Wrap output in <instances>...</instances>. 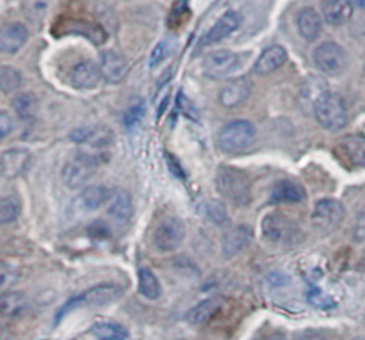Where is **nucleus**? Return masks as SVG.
<instances>
[{
	"mask_svg": "<svg viewBox=\"0 0 365 340\" xmlns=\"http://www.w3.org/2000/svg\"><path fill=\"white\" fill-rule=\"evenodd\" d=\"M200 212L205 216L207 221L217 225V227H225V225L230 221V217H228L227 207H225L221 202H216V200H209V202H203L202 205H200Z\"/></svg>",
	"mask_w": 365,
	"mask_h": 340,
	"instance_id": "nucleus-31",
	"label": "nucleus"
},
{
	"mask_svg": "<svg viewBox=\"0 0 365 340\" xmlns=\"http://www.w3.org/2000/svg\"><path fill=\"white\" fill-rule=\"evenodd\" d=\"M91 334L98 340H127V328L120 323H110V321H100L91 326Z\"/></svg>",
	"mask_w": 365,
	"mask_h": 340,
	"instance_id": "nucleus-29",
	"label": "nucleus"
},
{
	"mask_svg": "<svg viewBox=\"0 0 365 340\" xmlns=\"http://www.w3.org/2000/svg\"><path fill=\"white\" fill-rule=\"evenodd\" d=\"M71 139L88 146L89 150L106 153V150L113 145L114 134L107 127H81L71 132Z\"/></svg>",
	"mask_w": 365,
	"mask_h": 340,
	"instance_id": "nucleus-11",
	"label": "nucleus"
},
{
	"mask_svg": "<svg viewBox=\"0 0 365 340\" xmlns=\"http://www.w3.org/2000/svg\"><path fill=\"white\" fill-rule=\"evenodd\" d=\"M353 7H360V9H365V0H349Z\"/></svg>",
	"mask_w": 365,
	"mask_h": 340,
	"instance_id": "nucleus-44",
	"label": "nucleus"
},
{
	"mask_svg": "<svg viewBox=\"0 0 365 340\" xmlns=\"http://www.w3.org/2000/svg\"><path fill=\"white\" fill-rule=\"evenodd\" d=\"M337 153L348 166L365 168V135H344L337 145Z\"/></svg>",
	"mask_w": 365,
	"mask_h": 340,
	"instance_id": "nucleus-14",
	"label": "nucleus"
},
{
	"mask_svg": "<svg viewBox=\"0 0 365 340\" xmlns=\"http://www.w3.org/2000/svg\"><path fill=\"white\" fill-rule=\"evenodd\" d=\"M139 292H141L146 299H152V302L159 299L160 294H163V287H160L159 278H157L148 267H141V269H139Z\"/></svg>",
	"mask_w": 365,
	"mask_h": 340,
	"instance_id": "nucleus-30",
	"label": "nucleus"
},
{
	"mask_svg": "<svg viewBox=\"0 0 365 340\" xmlns=\"http://www.w3.org/2000/svg\"><path fill=\"white\" fill-rule=\"evenodd\" d=\"M305 198V189L294 180H280L271 189V200L274 203H302Z\"/></svg>",
	"mask_w": 365,
	"mask_h": 340,
	"instance_id": "nucleus-25",
	"label": "nucleus"
},
{
	"mask_svg": "<svg viewBox=\"0 0 365 340\" xmlns=\"http://www.w3.org/2000/svg\"><path fill=\"white\" fill-rule=\"evenodd\" d=\"M102 81V71L93 61H81L71 68V86L81 91L95 89Z\"/></svg>",
	"mask_w": 365,
	"mask_h": 340,
	"instance_id": "nucleus-16",
	"label": "nucleus"
},
{
	"mask_svg": "<svg viewBox=\"0 0 365 340\" xmlns=\"http://www.w3.org/2000/svg\"><path fill=\"white\" fill-rule=\"evenodd\" d=\"M38 98L32 93H20V95H16L13 98V109L20 120H34L36 114H38Z\"/></svg>",
	"mask_w": 365,
	"mask_h": 340,
	"instance_id": "nucleus-28",
	"label": "nucleus"
},
{
	"mask_svg": "<svg viewBox=\"0 0 365 340\" xmlns=\"http://www.w3.org/2000/svg\"><path fill=\"white\" fill-rule=\"evenodd\" d=\"M307 299H309V303L312 306H316V309H321V310H330L335 306V302L331 296H328L327 292H323L321 289H310L309 292H307Z\"/></svg>",
	"mask_w": 365,
	"mask_h": 340,
	"instance_id": "nucleus-38",
	"label": "nucleus"
},
{
	"mask_svg": "<svg viewBox=\"0 0 365 340\" xmlns=\"http://www.w3.org/2000/svg\"><path fill=\"white\" fill-rule=\"evenodd\" d=\"M262 235L267 242L277 246H291L302 241V228L289 216L280 212L267 214L262 220Z\"/></svg>",
	"mask_w": 365,
	"mask_h": 340,
	"instance_id": "nucleus-4",
	"label": "nucleus"
},
{
	"mask_svg": "<svg viewBox=\"0 0 365 340\" xmlns=\"http://www.w3.org/2000/svg\"><path fill=\"white\" fill-rule=\"evenodd\" d=\"M298 340H328V339L324 337L323 334H319V331H305V334L299 335Z\"/></svg>",
	"mask_w": 365,
	"mask_h": 340,
	"instance_id": "nucleus-43",
	"label": "nucleus"
},
{
	"mask_svg": "<svg viewBox=\"0 0 365 340\" xmlns=\"http://www.w3.org/2000/svg\"><path fill=\"white\" fill-rule=\"evenodd\" d=\"M225 302L221 298H209L205 302L198 303L196 306H192L187 314H185V321L189 324H195V326H200V324L209 323L212 317H216L217 314L223 309Z\"/></svg>",
	"mask_w": 365,
	"mask_h": 340,
	"instance_id": "nucleus-24",
	"label": "nucleus"
},
{
	"mask_svg": "<svg viewBox=\"0 0 365 340\" xmlns=\"http://www.w3.org/2000/svg\"><path fill=\"white\" fill-rule=\"evenodd\" d=\"M252 95V82L246 77H237L228 81L223 88L220 89V103L227 109H234V107H239L241 103H245L246 100Z\"/></svg>",
	"mask_w": 365,
	"mask_h": 340,
	"instance_id": "nucleus-12",
	"label": "nucleus"
},
{
	"mask_svg": "<svg viewBox=\"0 0 365 340\" xmlns=\"http://www.w3.org/2000/svg\"><path fill=\"white\" fill-rule=\"evenodd\" d=\"M177 105H178V109L185 114V116L191 118V120H198V109H196L195 103L191 102V98H189L184 91L178 93Z\"/></svg>",
	"mask_w": 365,
	"mask_h": 340,
	"instance_id": "nucleus-40",
	"label": "nucleus"
},
{
	"mask_svg": "<svg viewBox=\"0 0 365 340\" xmlns=\"http://www.w3.org/2000/svg\"><path fill=\"white\" fill-rule=\"evenodd\" d=\"M13 130H14L13 118H11L7 113H0V143H2L4 139L9 138V135L13 134Z\"/></svg>",
	"mask_w": 365,
	"mask_h": 340,
	"instance_id": "nucleus-41",
	"label": "nucleus"
},
{
	"mask_svg": "<svg viewBox=\"0 0 365 340\" xmlns=\"http://www.w3.org/2000/svg\"><path fill=\"white\" fill-rule=\"evenodd\" d=\"M314 64L327 75H339L348 68V52L335 41H324L314 50Z\"/></svg>",
	"mask_w": 365,
	"mask_h": 340,
	"instance_id": "nucleus-6",
	"label": "nucleus"
},
{
	"mask_svg": "<svg viewBox=\"0 0 365 340\" xmlns=\"http://www.w3.org/2000/svg\"><path fill=\"white\" fill-rule=\"evenodd\" d=\"M110 220L118 225H125L132 220L134 216V202L132 196L127 191H116L109 202V209H107Z\"/></svg>",
	"mask_w": 365,
	"mask_h": 340,
	"instance_id": "nucleus-23",
	"label": "nucleus"
},
{
	"mask_svg": "<svg viewBox=\"0 0 365 340\" xmlns=\"http://www.w3.org/2000/svg\"><path fill=\"white\" fill-rule=\"evenodd\" d=\"M185 239V227L177 217H166L153 232V246L160 253H171L182 246Z\"/></svg>",
	"mask_w": 365,
	"mask_h": 340,
	"instance_id": "nucleus-7",
	"label": "nucleus"
},
{
	"mask_svg": "<svg viewBox=\"0 0 365 340\" xmlns=\"http://www.w3.org/2000/svg\"><path fill=\"white\" fill-rule=\"evenodd\" d=\"M314 116L323 128L337 132L348 123V107L344 98L337 93L327 91L314 102Z\"/></svg>",
	"mask_w": 365,
	"mask_h": 340,
	"instance_id": "nucleus-3",
	"label": "nucleus"
},
{
	"mask_svg": "<svg viewBox=\"0 0 365 340\" xmlns=\"http://www.w3.org/2000/svg\"><path fill=\"white\" fill-rule=\"evenodd\" d=\"M123 294V289L118 284H110V282H103V284L95 285V287L88 289L82 294L75 296L70 299L66 306L61 310L59 317H63L64 314H68V310H73L75 306H103L109 305V303L116 302L120 296Z\"/></svg>",
	"mask_w": 365,
	"mask_h": 340,
	"instance_id": "nucleus-5",
	"label": "nucleus"
},
{
	"mask_svg": "<svg viewBox=\"0 0 365 340\" xmlns=\"http://www.w3.org/2000/svg\"><path fill=\"white\" fill-rule=\"evenodd\" d=\"M355 340H365V339H355Z\"/></svg>",
	"mask_w": 365,
	"mask_h": 340,
	"instance_id": "nucleus-46",
	"label": "nucleus"
},
{
	"mask_svg": "<svg viewBox=\"0 0 365 340\" xmlns=\"http://www.w3.org/2000/svg\"><path fill=\"white\" fill-rule=\"evenodd\" d=\"M298 31L307 41H316L323 32V16L314 7H303L298 13Z\"/></svg>",
	"mask_w": 365,
	"mask_h": 340,
	"instance_id": "nucleus-21",
	"label": "nucleus"
},
{
	"mask_svg": "<svg viewBox=\"0 0 365 340\" xmlns=\"http://www.w3.org/2000/svg\"><path fill=\"white\" fill-rule=\"evenodd\" d=\"M71 32H77V34L81 36H86L88 39H91L95 45H102L103 41H106L107 34L103 32L102 27H98V25L95 24H88V21H71Z\"/></svg>",
	"mask_w": 365,
	"mask_h": 340,
	"instance_id": "nucleus-32",
	"label": "nucleus"
},
{
	"mask_svg": "<svg viewBox=\"0 0 365 340\" xmlns=\"http://www.w3.org/2000/svg\"><path fill=\"white\" fill-rule=\"evenodd\" d=\"M257 128L248 120H234L225 125L217 134V145L221 152L228 155H241L255 146Z\"/></svg>",
	"mask_w": 365,
	"mask_h": 340,
	"instance_id": "nucleus-1",
	"label": "nucleus"
},
{
	"mask_svg": "<svg viewBox=\"0 0 365 340\" xmlns=\"http://www.w3.org/2000/svg\"><path fill=\"white\" fill-rule=\"evenodd\" d=\"M96 171V164L93 163L91 159H88L82 153H77L73 159L68 160L63 168V173H61V178H63V184L66 185L71 191H77V189H82L89 180L93 178Z\"/></svg>",
	"mask_w": 365,
	"mask_h": 340,
	"instance_id": "nucleus-8",
	"label": "nucleus"
},
{
	"mask_svg": "<svg viewBox=\"0 0 365 340\" xmlns=\"http://www.w3.org/2000/svg\"><path fill=\"white\" fill-rule=\"evenodd\" d=\"M21 212V203L16 196H0V223H13Z\"/></svg>",
	"mask_w": 365,
	"mask_h": 340,
	"instance_id": "nucleus-33",
	"label": "nucleus"
},
{
	"mask_svg": "<svg viewBox=\"0 0 365 340\" xmlns=\"http://www.w3.org/2000/svg\"><path fill=\"white\" fill-rule=\"evenodd\" d=\"M31 153L21 148H11L0 155V175L6 178H18L29 170Z\"/></svg>",
	"mask_w": 365,
	"mask_h": 340,
	"instance_id": "nucleus-15",
	"label": "nucleus"
},
{
	"mask_svg": "<svg viewBox=\"0 0 365 340\" xmlns=\"http://www.w3.org/2000/svg\"><path fill=\"white\" fill-rule=\"evenodd\" d=\"M100 71H102V78L109 84H118L127 75V61L121 53L114 52V50H106L100 56Z\"/></svg>",
	"mask_w": 365,
	"mask_h": 340,
	"instance_id": "nucleus-17",
	"label": "nucleus"
},
{
	"mask_svg": "<svg viewBox=\"0 0 365 340\" xmlns=\"http://www.w3.org/2000/svg\"><path fill=\"white\" fill-rule=\"evenodd\" d=\"M287 63V50L280 45H271L259 56L255 63V71L259 75H269L280 70Z\"/></svg>",
	"mask_w": 365,
	"mask_h": 340,
	"instance_id": "nucleus-22",
	"label": "nucleus"
},
{
	"mask_svg": "<svg viewBox=\"0 0 365 340\" xmlns=\"http://www.w3.org/2000/svg\"><path fill=\"white\" fill-rule=\"evenodd\" d=\"M29 41V31L21 24H7L0 27V52L16 53Z\"/></svg>",
	"mask_w": 365,
	"mask_h": 340,
	"instance_id": "nucleus-19",
	"label": "nucleus"
},
{
	"mask_svg": "<svg viewBox=\"0 0 365 340\" xmlns=\"http://www.w3.org/2000/svg\"><path fill=\"white\" fill-rule=\"evenodd\" d=\"M21 86V73L14 66H0V91L13 93Z\"/></svg>",
	"mask_w": 365,
	"mask_h": 340,
	"instance_id": "nucleus-35",
	"label": "nucleus"
},
{
	"mask_svg": "<svg viewBox=\"0 0 365 340\" xmlns=\"http://www.w3.org/2000/svg\"><path fill=\"white\" fill-rule=\"evenodd\" d=\"M216 187L220 195L235 207H246L252 203V182L248 175L237 168H220L216 175Z\"/></svg>",
	"mask_w": 365,
	"mask_h": 340,
	"instance_id": "nucleus-2",
	"label": "nucleus"
},
{
	"mask_svg": "<svg viewBox=\"0 0 365 340\" xmlns=\"http://www.w3.org/2000/svg\"><path fill=\"white\" fill-rule=\"evenodd\" d=\"M323 20L331 27H341L346 21L351 20L353 6L349 0H323L321 4Z\"/></svg>",
	"mask_w": 365,
	"mask_h": 340,
	"instance_id": "nucleus-20",
	"label": "nucleus"
},
{
	"mask_svg": "<svg viewBox=\"0 0 365 340\" xmlns=\"http://www.w3.org/2000/svg\"><path fill=\"white\" fill-rule=\"evenodd\" d=\"M18 278H20V271L13 264L0 260V291H6V289L13 287L18 282Z\"/></svg>",
	"mask_w": 365,
	"mask_h": 340,
	"instance_id": "nucleus-37",
	"label": "nucleus"
},
{
	"mask_svg": "<svg viewBox=\"0 0 365 340\" xmlns=\"http://www.w3.org/2000/svg\"><path fill=\"white\" fill-rule=\"evenodd\" d=\"M253 241V230L248 225H237V227L228 228L223 234V241H221V252L225 257L232 259V257L239 255L245 252Z\"/></svg>",
	"mask_w": 365,
	"mask_h": 340,
	"instance_id": "nucleus-13",
	"label": "nucleus"
},
{
	"mask_svg": "<svg viewBox=\"0 0 365 340\" xmlns=\"http://www.w3.org/2000/svg\"><path fill=\"white\" fill-rule=\"evenodd\" d=\"M27 306V296L24 292L18 291H6L0 294V317H11L20 316Z\"/></svg>",
	"mask_w": 365,
	"mask_h": 340,
	"instance_id": "nucleus-27",
	"label": "nucleus"
},
{
	"mask_svg": "<svg viewBox=\"0 0 365 340\" xmlns=\"http://www.w3.org/2000/svg\"><path fill=\"white\" fill-rule=\"evenodd\" d=\"M239 25H241V18H239V14L235 13V11H228V13H225L223 16L212 25V29L207 32L205 38L202 39V45L209 46V45H216V43L223 41V39H227L228 36H232L235 31H237Z\"/></svg>",
	"mask_w": 365,
	"mask_h": 340,
	"instance_id": "nucleus-18",
	"label": "nucleus"
},
{
	"mask_svg": "<svg viewBox=\"0 0 365 340\" xmlns=\"http://www.w3.org/2000/svg\"><path fill=\"white\" fill-rule=\"evenodd\" d=\"M175 52V43L173 41H160L155 48L152 50V56H150V68H159L164 61H168L171 57V53Z\"/></svg>",
	"mask_w": 365,
	"mask_h": 340,
	"instance_id": "nucleus-36",
	"label": "nucleus"
},
{
	"mask_svg": "<svg viewBox=\"0 0 365 340\" xmlns=\"http://www.w3.org/2000/svg\"><path fill=\"white\" fill-rule=\"evenodd\" d=\"M346 209L339 200L335 198H324L319 200L314 207L312 212V223L317 230L330 232L337 228L339 225L344 221Z\"/></svg>",
	"mask_w": 365,
	"mask_h": 340,
	"instance_id": "nucleus-9",
	"label": "nucleus"
},
{
	"mask_svg": "<svg viewBox=\"0 0 365 340\" xmlns=\"http://www.w3.org/2000/svg\"><path fill=\"white\" fill-rule=\"evenodd\" d=\"M143 118H145V105H143V103H135V105H132L130 109H127V113H125L123 116L125 127L127 128L138 127V125L143 121Z\"/></svg>",
	"mask_w": 365,
	"mask_h": 340,
	"instance_id": "nucleus-39",
	"label": "nucleus"
},
{
	"mask_svg": "<svg viewBox=\"0 0 365 340\" xmlns=\"http://www.w3.org/2000/svg\"><path fill=\"white\" fill-rule=\"evenodd\" d=\"M239 66V56L232 50H216L210 52L209 56L203 57L202 70L209 78L220 81L227 78L228 75L234 73L235 68Z\"/></svg>",
	"mask_w": 365,
	"mask_h": 340,
	"instance_id": "nucleus-10",
	"label": "nucleus"
},
{
	"mask_svg": "<svg viewBox=\"0 0 365 340\" xmlns=\"http://www.w3.org/2000/svg\"><path fill=\"white\" fill-rule=\"evenodd\" d=\"M266 340H285L282 335H271V337H267Z\"/></svg>",
	"mask_w": 365,
	"mask_h": 340,
	"instance_id": "nucleus-45",
	"label": "nucleus"
},
{
	"mask_svg": "<svg viewBox=\"0 0 365 340\" xmlns=\"http://www.w3.org/2000/svg\"><path fill=\"white\" fill-rule=\"evenodd\" d=\"M164 157H166V163H168V166H170L171 173L177 175L178 178H185L184 170H182V166H180V164H178V160L175 159V157L171 155V153H164Z\"/></svg>",
	"mask_w": 365,
	"mask_h": 340,
	"instance_id": "nucleus-42",
	"label": "nucleus"
},
{
	"mask_svg": "<svg viewBox=\"0 0 365 340\" xmlns=\"http://www.w3.org/2000/svg\"><path fill=\"white\" fill-rule=\"evenodd\" d=\"M110 198H113V191L106 185H88L78 196V205L82 210L93 212V210L102 209L107 202H110Z\"/></svg>",
	"mask_w": 365,
	"mask_h": 340,
	"instance_id": "nucleus-26",
	"label": "nucleus"
},
{
	"mask_svg": "<svg viewBox=\"0 0 365 340\" xmlns=\"http://www.w3.org/2000/svg\"><path fill=\"white\" fill-rule=\"evenodd\" d=\"M50 0H24L21 7H24L25 16L29 18V21L32 24H41L45 20L46 13H48Z\"/></svg>",
	"mask_w": 365,
	"mask_h": 340,
	"instance_id": "nucleus-34",
	"label": "nucleus"
}]
</instances>
